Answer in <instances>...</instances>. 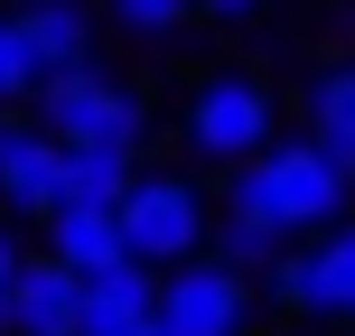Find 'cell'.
I'll list each match as a JSON object with an SVG mask.
<instances>
[{"instance_id": "obj_3", "label": "cell", "mask_w": 355, "mask_h": 336, "mask_svg": "<svg viewBox=\"0 0 355 336\" xmlns=\"http://www.w3.org/2000/svg\"><path fill=\"white\" fill-rule=\"evenodd\" d=\"M178 141L196 168H243L252 150L281 141V85L262 66H206L178 103Z\"/></svg>"}, {"instance_id": "obj_14", "label": "cell", "mask_w": 355, "mask_h": 336, "mask_svg": "<svg viewBox=\"0 0 355 336\" xmlns=\"http://www.w3.org/2000/svg\"><path fill=\"white\" fill-rule=\"evenodd\" d=\"M281 0H196V19H215V28H252V19H271Z\"/></svg>"}, {"instance_id": "obj_18", "label": "cell", "mask_w": 355, "mask_h": 336, "mask_svg": "<svg viewBox=\"0 0 355 336\" xmlns=\"http://www.w3.org/2000/svg\"><path fill=\"white\" fill-rule=\"evenodd\" d=\"M0 336H10V299H0Z\"/></svg>"}, {"instance_id": "obj_2", "label": "cell", "mask_w": 355, "mask_h": 336, "mask_svg": "<svg viewBox=\"0 0 355 336\" xmlns=\"http://www.w3.org/2000/svg\"><path fill=\"white\" fill-rule=\"evenodd\" d=\"M28 122L47 131L56 150H112V159H141V150H150V94L94 56V66H66V75H47V85L28 94Z\"/></svg>"}, {"instance_id": "obj_6", "label": "cell", "mask_w": 355, "mask_h": 336, "mask_svg": "<svg viewBox=\"0 0 355 336\" xmlns=\"http://www.w3.org/2000/svg\"><path fill=\"white\" fill-rule=\"evenodd\" d=\"M10 336H75V271L47 252H19L10 271Z\"/></svg>"}, {"instance_id": "obj_16", "label": "cell", "mask_w": 355, "mask_h": 336, "mask_svg": "<svg viewBox=\"0 0 355 336\" xmlns=\"http://www.w3.org/2000/svg\"><path fill=\"white\" fill-rule=\"evenodd\" d=\"M19 131H28V112H0V159L19 150Z\"/></svg>"}, {"instance_id": "obj_7", "label": "cell", "mask_w": 355, "mask_h": 336, "mask_svg": "<svg viewBox=\"0 0 355 336\" xmlns=\"http://www.w3.org/2000/svg\"><path fill=\"white\" fill-rule=\"evenodd\" d=\"M10 10H19V37H28L37 75L94 66V0H10Z\"/></svg>"}, {"instance_id": "obj_19", "label": "cell", "mask_w": 355, "mask_h": 336, "mask_svg": "<svg viewBox=\"0 0 355 336\" xmlns=\"http://www.w3.org/2000/svg\"><path fill=\"white\" fill-rule=\"evenodd\" d=\"M346 75H355V66H346Z\"/></svg>"}, {"instance_id": "obj_10", "label": "cell", "mask_w": 355, "mask_h": 336, "mask_svg": "<svg viewBox=\"0 0 355 336\" xmlns=\"http://www.w3.org/2000/svg\"><path fill=\"white\" fill-rule=\"evenodd\" d=\"M300 112H309V141L327 150L346 177H355V75L346 66H327V75H309V94H300Z\"/></svg>"}, {"instance_id": "obj_12", "label": "cell", "mask_w": 355, "mask_h": 336, "mask_svg": "<svg viewBox=\"0 0 355 336\" xmlns=\"http://www.w3.org/2000/svg\"><path fill=\"white\" fill-rule=\"evenodd\" d=\"M47 85L37 75V56H28V37H19V10L0 0V112H28V94Z\"/></svg>"}, {"instance_id": "obj_8", "label": "cell", "mask_w": 355, "mask_h": 336, "mask_svg": "<svg viewBox=\"0 0 355 336\" xmlns=\"http://www.w3.org/2000/svg\"><path fill=\"white\" fill-rule=\"evenodd\" d=\"M56 177H66V150H56L47 131L28 122V131H19V150L0 159V206H10V215H28V224H37V215H56V196H66Z\"/></svg>"}, {"instance_id": "obj_11", "label": "cell", "mask_w": 355, "mask_h": 336, "mask_svg": "<svg viewBox=\"0 0 355 336\" xmlns=\"http://www.w3.org/2000/svg\"><path fill=\"white\" fill-rule=\"evenodd\" d=\"M131 168L141 159H112V150H66V177H56V206H112V196L131 187Z\"/></svg>"}, {"instance_id": "obj_13", "label": "cell", "mask_w": 355, "mask_h": 336, "mask_svg": "<svg viewBox=\"0 0 355 336\" xmlns=\"http://www.w3.org/2000/svg\"><path fill=\"white\" fill-rule=\"evenodd\" d=\"M94 10H103L112 28H131V37H178L196 19V0H94Z\"/></svg>"}, {"instance_id": "obj_17", "label": "cell", "mask_w": 355, "mask_h": 336, "mask_svg": "<svg viewBox=\"0 0 355 336\" xmlns=\"http://www.w3.org/2000/svg\"><path fill=\"white\" fill-rule=\"evenodd\" d=\"M112 336H159V327H150V318H131V327H112Z\"/></svg>"}, {"instance_id": "obj_1", "label": "cell", "mask_w": 355, "mask_h": 336, "mask_svg": "<svg viewBox=\"0 0 355 336\" xmlns=\"http://www.w3.org/2000/svg\"><path fill=\"white\" fill-rule=\"evenodd\" d=\"M346 206H355V177L327 159L309 131H300V141L252 150L243 168H225V196H215V215H225V224H252V233H271V243L327 233Z\"/></svg>"}, {"instance_id": "obj_9", "label": "cell", "mask_w": 355, "mask_h": 336, "mask_svg": "<svg viewBox=\"0 0 355 336\" xmlns=\"http://www.w3.org/2000/svg\"><path fill=\"white\" fill-rule=\"evenodd\" d=\"M37 224H47V262H66L75 281H85V271H103V262H122L112 206H56V215H37Z\"/></svg>"}, {"instance_id": "obj_4", "label": "cell", "mask_w": 355, "mask_h": 336, "mask_svg": "<svg viewBox=\"0 0 355 336\" xmlns=\"http://www.w3.org/2000/svg\"><path fill=\"white\" fill-rule=\"evenodd\" d=\"M215 196L196 187V168H131V187L112 196V233H122V262L168 271L187 252H206Z\"/></svg>"}, {"instance_id": "obj_15", "label": "cell", "mask_w": 355, "mask_h": 336, "mask_svg": "<svg viewBox=\"0 0 355 336\" xmlns=\"http://www.w3.org/2000/svg\"><path fill=\"white\" fill-rule=\"evenodd\" d=\"M10 271H19V224H0V299H10Z\"/></svg>"}, {"instance_id": "obj_5", "label": "cell", "mask_w": 355, "mask_h": 336, "mask_svg": "<svg viewBox=\"0 0 355 336\" xmlns=\"http://www.w3.org/2000/svg\"><path fill=\"white\" fill-rule=\"evenodd\" d=\"M252 318H262V290L215 252L168 262L159 290H150V327L159 336H252Z\"/></svg>"}]
</instances>
